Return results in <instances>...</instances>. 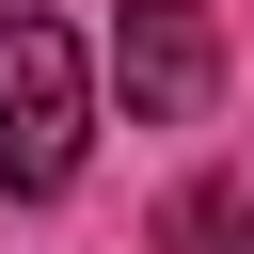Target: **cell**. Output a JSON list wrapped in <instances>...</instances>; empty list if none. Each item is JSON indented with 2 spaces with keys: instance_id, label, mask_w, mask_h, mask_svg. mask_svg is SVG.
<instances>
[{
  "instance_id": "obj_1",
  "label": "cell",
  "mask_w": 254,
  "mask_h": 254,
  "mask_svg": "<svg viewBox=\"0 0 254 254\" xmlns=\"http://www.w3.org/2000/svg\"><path fill=\"white\" fill-rule=\"evenodd\" d=\"M79 143H95V64H79V32L0 0V190H64Z\"/></svg>"
},
{
  "instance_id": "obj_2",
  "label": "cell",
  "mask_w": 254,
  "mask_h": 254,
  "mask_svg": "<svg viewBox=\"0 0 254 254\" xmlns=\"http://www.w3.org/2000/svg\"><path fill=\"white\" fill-rule=\"evenodd\" d=\"M111 79H127V127H190L222 95V16L206 0H127L111 16Z\"/></svg>"
},
{
  "instance_id": "obj_3",
  "label": "cell",
  "mask_w": 254,
  "mask_h": 254,
  "mask_svg": "<svg viewBox=\"0 0 254 254\" xmlns=\"http://www.w3.org/2000/svg\"><path fill=\"white\" fill-rule=\"evenodd\" d=\"M238 254H254V206H238Z\"/></svg>"
}]
</instances>
